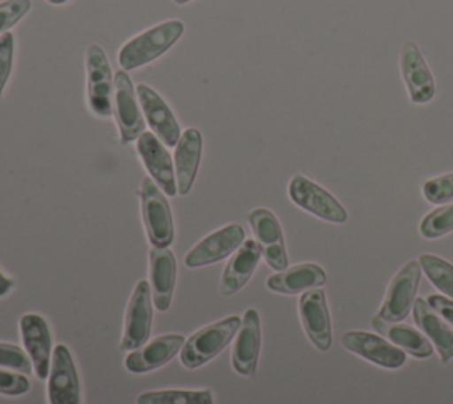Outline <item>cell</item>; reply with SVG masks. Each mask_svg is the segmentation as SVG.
I'll list each match as a JSON object with an SVG mask.
<instances>
[{
  "label": "cell",
  "instance_id": "obj_1",
  "mask_svg": "<svg viewBox=\"0 0 453 404\" xmlns=\"http://www.w3.org/2000/svg\"><path fill=\"white\" fill-rule=\"evenodd\" d=\"M182 32H184V23L180 19H168V21L157 23L149 30L131 37L119 50L117 60L124 71L138 69L156 60L165 51H168L182 35Z\"/></svg>",
  "mask_w": 453,
  "mask_h": 404
},
{
  "label": "cell",
  "instance_id": "obj_2",
  "mask_svg": "<svg viewBox=\"0 0 453 404\" xmlns=\"http://www.w3.org/2000/svg\"><path fill=\"white\" fill-rule=\"evenodd\" d=\"M239 315H228L218 322L196 330L180 349V363L186 369H198L216 358L237 335Z\"/></svg>",
  "mask_w": 453,
  "mask_h": 404
},
{
  "label": "cell",
  "instance_id": "obj_3",
  "mask_svg": "<svg viewBox=\"0 0 453 404\" xmlns=\"http://www.w3.org/2000/svg\"><path fill=\"white\" fill-rule=\"evenodd\" d=\"M140 204L142 220L145 227L147 239L152 246H170L175 237L172 209L163 190L152 181V177H143L140 186Z\"/></svg>",
  "mask_w": 453,
  "mask_h": 404
},
{
  "label": "cell",
  "instance_id": "obj_4",
  "mask_svg": "<svg viewBox=\"0 0 453 404\" xmlns=\"http://www.w3.org/2000/svg\"><path fill=\"white\" fill-rule=\"evenodd\" d=\"M87 103L94 115L110 117L113 113V74L104 50L90 44L85 55Z\"/></svg>",
  "mask_w": 453,
  "mask_h": 404
},
{
  "label": "cell",
  "instance_id": "obj_5",
  "mask_svg": "<svg viewBox=\"0 0 453 404\" xmlns=\"http://www.w3.org/2000/svg\"><path fill=\"white\" fill-rule=\"evenodd\" d=\"M152 291L147 280H140L127 301L120 349L134 351L149 342L152 331Z\"/></svg>",
  "mask_w": 453,
  "mask_h": 404
},
{
  "label": "cell",
  "instance_id": "obj_6",
  "mask_svg": "<svg viewBox=\"0 0 453 404\" xmlns=\"http://www.w3.org/2000/svg\"><path fill=\"white\" fill-rule=\"evenodd\" d=\"M419 280H421L419 262L418 260L405 262L391 278L386 296L382 299V305L377 312V317L389 322L403 321L416 301Z\"/></svg>",
  "mask_w": 453,
  "mask_h": 404
},
{
  "label": "cell",
  "instance_id": "obj_7",
  "mask_svg": "<svg viewBox=\"0 0 453 404\" xmlns=\"http://www.w3.org/2000/svg\"><path fill=\"white\" fill-rule=\"evenodd\" d=\"M288 197L297 207L320 220L331 223H345L349 218L347 209L326 188L319 186L306 175L297 174L290 179Z\"/></svg>",
  "mask_w": 453,
  "mask_h": 404
},
{
  "label": "cell",
  "instance_id": "obj_8",
  "mask_svg": "<svg viewBox=\"0 0 453 404\" xmlns=\"http://www.w3.org/2000/svg\"><path fill=\"white\" fill-rule=\"evenodd\" d=\"M113 115L124 144L134 142L145 131V120L136 97V89L124 69L113 74Z\"/></svg>",
  "mask_w": 453,
  "mask_h": 404
},
{
  "label": "cell",
  "instance_id": "obj_9",
  "mask_svg": "<svg viewBox=\"0 0 453 404\" xmlns=\"http://www.w3.org/2000/svg\"><path fill=\"white\" fill-rule=\"evenodd\" d=\"M48 404H81V383L73 354L65 344H57L46 385Z\"/></svg>",
  "mask_w": 453,
  "mask_h": 404
},
{
  "label": "cell",
  "instance_id": "obj_10",
  "mask_svg": "<svg viewBox=\"0 0 453 404\" xmlns=\"http://www.w3.org/2000/svg\"><path fill=\"white\" fill-rule=\"evenodd\" d=\"M297 308L308 340L319 351H329L333 344V330L326 292L320 287L304 291L299 298Z\"/></svg>",
  "mask_w": 453,
  "mask_h": 404
},
{
  "label": "cell",
  "instance_id": "obj_11",
  "mask_svg": "<svg viewBox=\"0 0 453 404\" xmlns=\"http://www.w3.org/2000/svg\"><path fill=\"white\" fill-rule=\"evenodd\" d=\"M248 221L255 234V241L262 250V257L269 268L281 271L288 268V255L285 248V237L281 225L273 211L265 207H257L250 211Z\"/></svg>",
  "mask_w": 453,
  "mask_h": 404
},
{
  "label": "cell",
  "instance_id": "obj_12",
  "mask_svg": "<svg viewBox=\"0 0 453 404\" xmlns=\"http://www.w3.org/2000/svg\"><path fill=\"white\" fill-rule=\"evenodd\" d=\"M400 73L412 103L426 105L435 97V80L430 66L412 41H405L400 50Z\"/></svg>",
  "mask_w": 453,
  "mask_h": 404
},
{
  "label": "cell",
  "instance_id": "obj_13",
  "mask_svg": "<svg viewBox=\"0 0 453 404\" xmlns=\"http://www.w3.org/2000/svg\"><path fill=\"white\" fill-rule=\"evenodd\" d=\"M246 241V232L239 223H228L200 239L184 257L188 268H202L232 255Z\"/></svg>",
  "mask_w": 453,
  "mask_h": 404
},
{
  "label": "cell",
  "instance_id": "obj_14",
  "mask_svg": "<svg viewBox=\"0 0 453 404\" xmlns=\"http://www.w3.org/2000/svg\"><path fill=\"white\" fill-rule=\"evenodd\" d=\"M19 337L23 342V349L32 360L35 376L39 379H48L53 354L51 330L46 319L41 314H23L19 319Z\"/></svg>",
  "mask_w": 453,
  "mask_h": 404
},
{
  "label": "cell",
  "instance_id": "obj_15",
  "mask_svg": "<svg viewBox=\"0 0 453 404\" xmlns=\"http://www.w3.org/2000/svg\"><path fill=\"white\" fill-rule=\"evenodd\" d=\"M342 344L347 351L372 361L377 367L389 370L400 369L407 360V353H403L384 337L361 330L345 331L342 337Z\"/></svg>",
  "mask_w": 453,
  "mask_h": 404
},
{
  "label": "cell",
  "instance_id": "obj_16",
  "mask_svg": "<svg viewBox=\"0 0 453 404\" xmlns=\"http://www.w3.org/2000/svg\"><path fill=\"white\" fill-rule=\"evenodd\" d=\"M136 152L149 175L163 190V193L168 197L177 195L175 167L166 145L154 133L143 131L136 138Z\"/></svg>",
  "mask_w": 453,
  "mask_h": 404
},
{
  "label": "cell",
  "instance_id": "obj_17",
  "mask_svg": "<svg viewBox=\"0 0 453 404\" xmlns=\"http://www.w3.org/2000/svg\"><path fill=\"white\" fill-rule=\"evenodd\" d=\"M262 346L260 315L255 308H248L241 317V326L232 347V367L241 376H253L257 372Z\"/></svg>",
  "mask_w": 453,
  "mask_h": 404
},
{
  "label": "cell",
  "instance_id": "obj_18",
  "mask_svg": "<svg viewBox=\"0 0 453 404\" xmlns=\"http://www.w3.org/2000/svg\"><path fill=\"white\" fill-rule=\"evenodd\" d=\"M136 97L152 133L166 147H175L182 133L173 112L165 103V99L145 83L136 85Z\"/></svg>",
  "mask_w": 453,
  "mask_h": 404
},
{
  "label": "cell",
  "instance_id": "obj_19",
  "mask_svg": "<svg viewBox=\"0 0 453 404\" xmlns=\"http://www.w3.org/2000/svg\"><path fill=\"white\" fill-rule=\"evenodd\" d=\"M186 338L180 333H166L143 344L142 347L129 351L124 360V367L131 374H147L166 365L177 353H180Z\"/></svg>",
  "mask_w": 453,
  "mask_h": 404
},
{
  "label": "cell",
  "instance_id": "obj_20",
  "mask_svg": "<svg viewBox=\"0 0 453 404\" xmlns=\"http://www.w3.org/2000/svg\"><path fill=\"white\" fill-rule=\"evenodd\" d=\"M177 280L175 255L168 246H152L149 250V284L152 303L159 312H166L172 305V296Z\"/></svg>",
  "mask_w": 453,
  "mask_h": 404
},
{
  "label": "cell",
  "instance_id": "obj_21",
  "mask_svg": "<svg viewBox=\"0 0 453 404\" xmlns=\"http://www.w3.org/2000/svg\"><path fill=\"white\" fill-rule=\"evenodd\" d=\"M412 315L416 326L437 349L441 361H449L453 358V328L449 322L444 321L442 315L425 298H416L412 305Z\"/></svg>",
  "mask_w": 453,
  "mask_h": 404
},
{
  "label": "cell",
  "instance_id": "obj_22",
  "mask_svg": "<svg viewBox=\"0 0 453 404\" xmlns=\"http://www.w3.org/2000/svg\"><path fill=\"white\" fill-rule=\"evenodd\" d=\"M202 145L203 138L196 128H188L182 131L175 152H173V167L177 179V193L188 195L193 188L200 159H202Z\"/></svg>",
  "mask_w": 453,
  "mask_h": 404
},
{
  "label": "cell",
  "instance_id": "obj_23",
  "mask_svg": "<svg viewBox=\"0 0 453 404\" xmlns=\"http://www.w3.org/2000/svg\"><path fill=\"white\" fill-rule=\"evenodd\" d=\"M262 259V250L255 239H246L230 257L226 262L223 273H221V282H219V291L223 296H232L239 292L253 276L258 262Z\"/></svg>",
  "mask_w": 453,
  "mask_h": 404
},
{
  "label": "cell",
  "instance_id": "obj_24",
  "mask_svg": "<svg viewBox=\"0 0 453 404\" xmlns=\"http://www.w3.org/2000/svg\"><path fill=\"white\" fill-rule=\"evenodd\" d=\"M326 271L315 262H301L271 275L265 282L267 289L278 294H299L308 289L322 287Z\"/></svg>",
  "mask_w": 453,
  "mask_h": 404
},
{
  "label": "cell",
  "instance_id": "obj_25",
  "mask_svg": "<svg viewBox=\"0 0 453 404\" xmlns=\"http://www.w3.org/2000/svg\"><path fill=\"white\" fill-rule=\"evenodd\" d=\"M372 326L380 337L388 338L391 344L400 347L403 353H409L414 358H430L434 353L432 342L416 328L402 322H389L380 317L372 319Z\"/></svg>",
  "mask_w": 453,
  "mask_h": 404
},
{
  "label": "cell",
  "instance_id": "obj_26",
  "mask_svg": "<svg viewBox=\"0 0 453 404\" xmlns=\"http://www.w3.org/2000/svg\"><path fill=\"white\" fill-rule=\"evenodd\" d=\"M136 404H214L212 392L202 390H150L136 397Z\"/></svg>",
  "mask_w": 453,
  "mask_h": 404
},
{
  "label": "cell",
  "instance_id": "obj_27",
  "mask_svg": "<svg viewBox=\"0 0 453 404\" xmlns=\"http://www.w3.org/2000/svg\"><path fill=\"white\" fill-rule=\"evenodd\" d=\"M418 262L432 285L453 299V264L434 253H421Z\"/></svg>",
  "mask_w": 453,
  "mask_h": 404
},
{
  "label": "cell",
  "instance_id": "obj_28",
  "mask_svg": "<svg viewBox=\"0 0 453 404\" xmlns=\"http://www.w3.org/2000/svg\"><path fill=\"white\" fill-rule=\"evenodd\" d=\"M449 232H453V202L435 207L419 221V234L425 239H437Z\"/></svg>",
  "mask_w": 453,
  "mask_h": 404
},
{
  "label": "cell",
  "instance_id": "obj_29",
  "mask_svg": "<svg viewBox=\"0 0 453 404\" xmlns=\"http://www.w3.org/2000/svg\"><path fill=\"white\" fill-rule=\"evenodd\" d=\"M423 197L435 206H442L453 202V172L430 177L421 186Z\"/></svg>",
  "mask_w": 453,
  "mask_h": 404
},
{
  "label": "cell",
  "instance_id": "obj_30",
  "mask_svg": "<svg viewBox=\"0 0 453 404\" xmlns=\"http://www.w3.org/2000/svg\"><path fill=\"white\" fill-rule=\"evenodd\" d=\"M0 367L21 372L25 376H28L34 370L32 360L27 354V351L9 342H0Z\"/></svg>",
  "mask_w": 453,
  "mask_h": 404
},
{
  "label": "cell",
  "instance_id": "obj_31",
  "mask_svg": "<svg viewBox=\"0 0 453 404\" xmlns=\"http://www.w3.org/2000/svg\"><path fill=\"white\" fill-rule=\"evenodd\" d=\"M32 7L30 0H4L0 2V35L9 32Z\"/></svg>",
  "mask_w": 453,
  "mask_h": 404
},
{
  "label": "cell",
  "instance_id": "obj_32",
  "mask_svg": "<svg viewBox=\"0 0 453 404\" xmlns=\"http://www.w3.org/2000/svg\"><path fill=\"white\" fill-rule=\"evenodd\" d=\"M28 390H30V381L25 374L0 369V395L19 397V395H25Z\"/></svg>",
  "mask_w": 453,
  "mask_h": 404
},
{
  "label": "cell",
  "instance_id": "obj_33",
  "mask_svg": "<svg viewBox=\"0 0 453 404\" xmlns=\"http://www.w3.org/2000/svg\"><path fill=\"white\" fill-rule=\"evenodd\" d=\"M12 60H14V35L12 32H5L0 35V97L11 76Z\"/></svg>",
  "mask_w": 453,
  "mask_h": 404
},
{
  "label": "cell",
  "instance_id": "obj_34",
  "mask_svg": "<svg viewBox=\"0 0 453 404\" xmlns=\"http://www.w3.org/2000/svg\"><path fill=\"white\" fill-rule=\"evenodd\" d=\"M426 301L442 315L444 321L449 322V326L453 328V299L446 298V296H439V294H430L426 298Z\"/></svg>",
  "mask_w": 453,
  "mask_h": 404
},
{
  "label": "cell",
  "instance_id": "obj_35",
  "mask_svg": "<svg viewBox=\"0 0 453 404\" xmlns=\"http://www.w3.org/2000/svg\"><path fill=\"white\" fill-rule=\"evenodd\" d=\"M12 287H14V280L0 271V298L7 296L12 291Z\"/></svg>",
  "mask_w": 453,
  "mask_h": 404
},
{
  "label": "cell",
  "instance_id": "obj_36",
  "mask_svg": "<svg viewBox=\"0 0 453 404\" xmlns=\"http://www.w3.org/2000/svg\"><path fill=\"white\" fill-rule=\"evenodd\" d=\"M48 4H53V5H62V4H65V2H69V0H46Z\"/></svg>",
  "mask_w": 453,
  "mask_h": 404
},
{
  "label": "cell",
  "instance_id": "obj_37",
  "mask_svg": "<svg viewBox=\"0 0 453 404\" xmlns=\"http://www.w3.org/2000/svg\"><path fill=\"white\" fill-rule=\"evenodd\" d=\"M175 4H179V5H184V4H188V2H191V0H173Z\"/></svg>",
  "mask_w": 453,
  "mask_h": 404
}]
</instances>
